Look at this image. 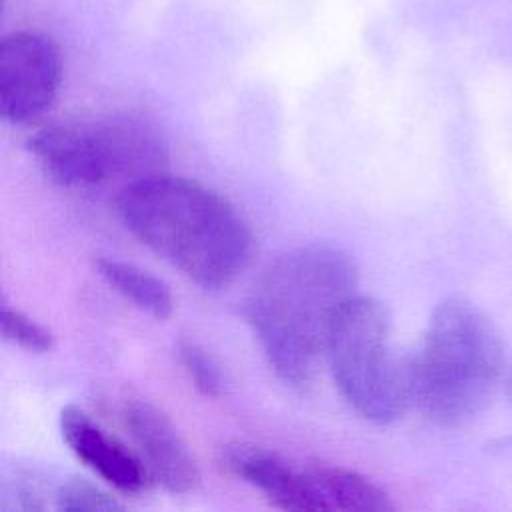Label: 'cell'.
Listing matches in <instances>:
<instances>
[{
	"label": "cell",
	"instance_id": "6da1fadb",
	"mask_svg": "<svg viewBox=\"0 0 512 512\" xmlns=\"http://www.w3.org/2000/svg\"><path fill=\"white\" fill-rule=\"evenodd\" d=\"M356 288L354 258L326 242L290 248L264 266L242 314L280 380L306 386L314 378L332 320Z\"/></svg>",
	"mask_w": 512,
	"mask_h": 512
},
{
	"label": "cell",
	"instance_id": "7a4b0ae2",
	"mask_svg": "<svg viewBox=\"0 0 512 512\" xmlns=\"http://www.w3.org/2000/svg\"><path fill=\"white\" fill-rule=\"evenodd\" d=\"M116 210L148 250L202 288L218 290L244 272L254 254L248 222L216 190L166 172L124 184Z\"/></svg>",
	"mask_w": 512,
	"mask_h": 512
},
{
	"label": "cell",
	"instance_id": "3957f363",
	"mask_svg": "<svg viewBox=\"0 0 512 512\" xmlns=\"http://www.w3.org/2000/svg\"><path fill=\"white\" fill-rule=\"evenodd\" d=\"M410 362L414 404L440 426L472 420L504 378V350L496 326L460 296L434 308L422 346Z\"/></svg>",
	"mask_w": 512,
	"mask_h": 512
},
{
	"label": "cell",
	"instance_id": "277c9868",
	"mask_svg": "<svg viewBox=\"0 0 512 512\" xmlns=\"http://www.w3.org/2000/svg\"><path fill=\"white\" fill-rule=\"evenodd\" d=\"M324 360L340 396L364 420L388 424L414 404L412 362L396 354L390 316L370 296L356 294L338 310Z\"/></svg>",
	"mask_w": 512,
	"mask_h": 512
},
{
	"label": "cell",
	"instance_id": "5b68a950",
	"mask_svg": "<svg viewBox=\"0 0 512 512\" xmlns=\"http://www.w3.org/2000/svg\"><path fill=\"white\" fill-rule=\"evenodd\" d=\"M28 150L50 180L78 190L162 172L166 158L158 132L134 116L54 122L28 138Z\"/></svg>",
	"mask_w": 512,
	"mask_h": 512
},
{
	"label": "cell",
	"instance_id": "8992f818",
	"mask_svg": "<svg viewBox=\"0 0 512 512\" xmlns=\"http://www.w3.org/2000/svg\"><path fill=\"white\" fill-rule=\"evenodd\" d=\"M62 54L54 38L14 30L0 42V112L10 124H30L56 100Z\"/></svg>",
	"mask_w": 512,
	"mask_h": 512
},
{
	"label": "cell",
	"instance_id": "52a82bcc",
	"mask_svg": "<svg viewBox=\"0 0 512 512\" xmlns=\"http://www.w3.org/2000/svg\"><path fill=\"white\" fill-rule=\"evenodd\" d=\"M120 420L154 482L172 494L196 488L200 480L196 458L160 408L148 400L126 398L120 406Z\"/></svg>",
	"mask_w": 512,
	"mask_h": 512
},
{
	"label": "cell",
	"instance_id": "ba28073f",
	"mask_svg": "<svg viewBox=\"0 0 512 512\" xmlns=\"http://www.w3.org/2000/svg\"><path fill=\"white\" fill-rule=\"evenodd\" d=\"M60 432L72 454L114 490L140 494L150 486L152 476L136 450L104 430L80 406L72 404L60 412Z\"/></svg>",
	"mask_w": 512,
	"mask_h": 512
},
{
	"label": "cell",
	"instance_id": "9c48e42d",
	"mask_svg": "<svg viewBox=\"0 0 512 512\" xmlns=\"http://www.w3.org/2000/svg\"><path fill=\"white\" fill-rule=\"evenodd\" d=\"M224 462L274 506L292 512H316L306 468L298 470L270 452L244 446L228 450Z\"/></svg>",
	"mask_w": 512,
	"mask_h": 512
},
{
	"label": "cell",
	"instance_id": "30bf717a",
	"mask_svg": "<svg viewBox=\"0 0 512 512\" xmlns=\"http://www.w3.org/2000/svg\"><path fill=\"white\" fill-rule=\"evenodd\" d=\"M316 512H388L394 508L388 492L364 474L340 466H308Z\"/></svg>",
	"mask_w": 512,
	"mask_h": 512
},
{
	"label": "cell",
	"instance_id": "8fae6325",
	"mask_svg": "<svg viewBox=\"0 0 512 512\" xmlns=\"http://www.w3.org/2000/svg\"><path fill=\"white\" fill-rule=\"evenodd\" d=\"M94 270L114 292L152 318L166 320L172 314L174 296L168 284L152 272L116 258L94 260Z\"/></svg>",
	"mask_w": 512,
	"mask_h": 512
},
{
	"label": "cell",
	"instance_id": "7c38bea8",
	"mask_svg": "<svg viewBox=\"0 0 512 512\" xmlns=\"http://www.w3.org/2000/svg\"><path fill=\"white\" fill-rule=\"evenodd\" d=\"M178 360L192 386L206 398H218L224 392V376L212 354L196 342L178 344Z\"/></svg>",
	"mask_w": 512,
	"mask_h": 512
},
{
	"label": "cell",
	"instance_id": "4fadbf2b",
	"mask_svg": "<svg viewBox=\"0 0 512 512\" xmlns=\"http://www.w3.org/2000/svg\"><path fill=\"white\" fill-rule=\"evenodd\" d=\"M0 324H2L4 340L28 352L42 354L52 350L54 346V336L46 326H42L40 322L30 318L26 312L6 302L2 304V310H0Z\"/></svg>",
	"mask_w": 512,
	"mask_h": 512
},
{
	"label": "cell",
	"instance_id": "5bb4252c",
	"mask_svg": "<svg viewBox=\"0 0 512 512\" xmlns=\"http://www.w3.org/2000/svg\"><path fill=\"white\" fill-rule=\"evenodd\" d=\"M56 508L66 512H78V510H116L122 504L116 500L114 494L102 490L100 486L74 478L64 482L56 492Z\"/></svg>",
	"mask_w": 512,
	"mask_h": 512
},
{
	"label": "cell",
	"instance_id": "9a60e30c",
	"mask_svg": "<svg viewBox=\"0 0 512 512\" xmlns=\"http://www.w3.org/2000/svg\"><path fill=\"white\" fill-rule=\"evenodd\" d=\"M508 390H510V396H512V372L508 374Z\"/></svg>",
	"mask_w": 512,
	"mask_h": 512
}]
</instances>
